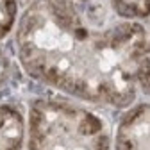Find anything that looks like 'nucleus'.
<instances>
[{"instance_id":"obj_1","label":"nucleus","mask_w":150,"mask_h":150,"mask_svg":"<svg viewBox=\"0 0 150 150\" xmlns=\"http://www.w3.org/2000/svg\"><path fill=\"white\" fill-rule=\"evenodd\" d=\"M148 40L139 22L97 23L77 0H29L14 47L27 75L82 102L127 109Z\"/></svg>"},{"instance_id":"obj_2","label":"nucleus","mask_w":150,"mask_h":150,"mask_svg":"<svg viewBox=\"0 0 150 150\" xmlns=\"http://www.w3.org/2000/svg\"><path fill=\"white\" fill-rule=\"evenodd\" d=\"M27 150H111L104 116L61 97L34 98L29 105Z\"/></svg>"},{"instance_id":"obj_3","label":"nucleus","mask_w":150,"mask_h":150,"mask_svg":"<svg viewBox=\"0 0 150 150\" xmlns=\"http://www.w3.org/2000/svg\"><path fill=\"white\" fill-rule=\"evenodd\" d=\"M115 150H150V102L125 111L116 127Z\"/></svg>"},{"instance_id":"obj_4","label":"nucleus","mask_w":150,"mask_h":150,"mask_svg":"<svg viewBox=\"0 0 150 150\" xmlns=\"http://www.w3.org/2000/svg\"><path fill=\"white\" fill-rule=\"evenodd\" d=\"M27 123L23 112L13 104L0 102V150H23Z\"/></svg>"},{"instance_id":"obj_5","label":"nucleus","mask_w":150,"mask_h":150,"mask_svg":"<svg viewBox=\"0 0 150 150\" xmlns=\"http://www.w3.org/2000/svg\"><path fill=\"white\" fill-rule=\"evenodd\" d=\"M111 7L120 20L141 22L150 18V0H111Z\"/></svg>"},{"instance_id":"obj_6","label":"nucleus","mask_w":150,"mask_h":150,"mask_svg":"<svg viewBox=\"0 0 150 150\" xmlns=\"http://www.w3.org/2000/svg\"><path fill=\"white\" fill-rule=\"evenodd\" d=\"M18 2L16 0H0V41L9 36L18 23Z\"/></svg>"},{"instance_id":"obj_7","label":"nucleus","mask_w":150,"mask_h":150,"mask_svg":"<svg viewBox=\"0 0 150 150\" xmlns=\"http://www.w3.org/2000/svg\"><path fill=\"white\" fill-rule=\"evenodd\" d=\"M138 84H139V88L146 93V95H150V40H146L145 50H143V54H141Z\"/></svg>"},{"instance_id":"obj_8","label":"nucleus","mask_w":150,"mask_h":150,"mask_svg":"<svg viewBox=\"0 0 150 150\" xmlns=\"http://www.w3.org/2000/svg\"><path fill=\"white\" fill-rule=\"evenodd\" d=\"M13 77V61L6 54V50L0 48V89L9 84Z\"/></svg>"},{"instance_id":"obj_9","label":"nucleus","mask_w":150,"mask_h":150,"mask_svg":"<svg viewBox=\"0 0 150 150\" xmlns=\"http://www.w3.org/2000/svg\"><path fill=\"white\" fill-rule=\"evenodd\" d=\"M77 2H86V0H77Z\"/></svg>"}]
</instances>
